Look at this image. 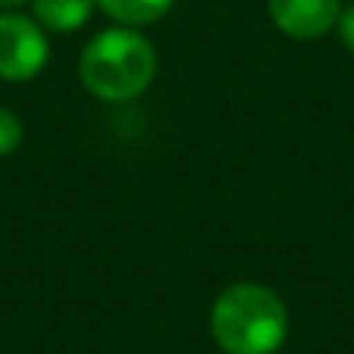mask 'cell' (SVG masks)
I'll return each instance as SVG.
<instances>
[{
    "label": "cell",
    "mask_w": 354,
    "mask_h": 354,
    "mask_svg": "<svg viewBox=\"0 0 354 354\" xmlns=\"http://www.w3.org/2000/svg\"><path fill=\"white\" fill-rule=\"evenodd\" d=\"M97 6H103L109 19L134 28V25H149L162 19L174 6V0H97Z\"/></svg>",
    "instance_id": "6"
},
{
    "label": "cell",
    "mask_w": 354,
    "mask_h": 354,
    "mask_svg": "<svg viewBox=\"0 0 354 354\" xmlns=\"http://www.w3.org/2000/svg\"><path fill=\"white\" fill-rule=\"evenodd\" d=\"M339 37H342L345 50L354 53V3L348 10H342V16H339Z\"/></svg>",
    "instance_id": "8"
},
{
    "label": "cell",
    "mask_w": 354,
    "mask_h": 354,
    "mask_svg": "<svg viewBox=\"0 0 354 354\" xmlns=\"http://www.w3.org/2000/svg\"><path fill=\"white\" fill-rule=\"evenodd\" d=\"M97 0H35V19L50 31H78L91 22Z\"/></svg>",
    "instance_id": "5"
},
{
    "label": "cell",
    "mask_w": 354,
    "mask_h": 354,
    "mask_svg": "<svg viewBox=\"0 0 354 354\" xmlns=\"http://www.w3.org/2000/svg\"><path fill=\"white\" fill-rule=\"evenodd\" d=\"M47 35L41 22L19 12H0V78L28 81L47 66Z\"/></svg>",
    "instance_id": "3"
},
{
    "label": "cell",
    "mask_w": 354,
    "mask_h": 354,
    "mask_svg": "<svg viewBox=\"0 0 354 354\" xmlns=\"http://www.w3.org/2000/svg\"><path fill=\"white\" fill-rule=\"evenodd\" d=\"M268 12L283 35L314 41L339 25L342 0H268Z\"/></svg>",
    "instance_id": "4"
},
{
    "label": "cell",
    "mask_w": 354,
    "mask_h": 354,
    "mask_svg": "<svg viewBox=\"0 0 354 354\" xmlns=\"http://www.w3.org/2000/svg\"><path fill=\"white\" fill-rule=\"evenodd\" d=\"M212 336L224 354H274L286 342L289 314L264 283H233L212 305Z\"/></svg>",
    "instance_id": "1"
},
{
    "label": "cell",
    "mask_w": 354,
    "mask_h": 354,
    "mask_svg": "<svg viewBox=\"0 0 354 354\" xmlns=\"http://www.w3.org/2000/svg\"><path fill=\"white\" fill-rule=\"evenodd\" d=\"M22 137H25V128L19 122V115L0 106V159L16 153L22 147Z\"/></svg>",
    "instance_id": "7"
},
{
    "label": "cell",
    "mask_w": 354,
    "mask_h": 354,
    "mask_svg": "<svg viewBox=\"0 0 354 354\" xmlns=\"http://www.w3.org/2000/svg\"><path fill=\"white\" fill-rule=\"evenodd\" d=\"M25 3V0H0V10H10V6H19Z\"/></svg>",
    "instance_id": "9"
},
{
    "label": "cell",
    "mask_w": 354,
    "mask_h": 354,
    "mask_svg": "<svg viewBox=\"0 0 354 354\" xmlns=\"http://www.w3.org/2000/svg\"><path fill=\"white\" fill-rule=\"evenodd\" d=\"M156 50L140 31L109 28L84 47L78 62L81 84L103 103H128L140 97L156 78Z\"/></svg>",
    "instance_id": "2"
}]
</instances>
